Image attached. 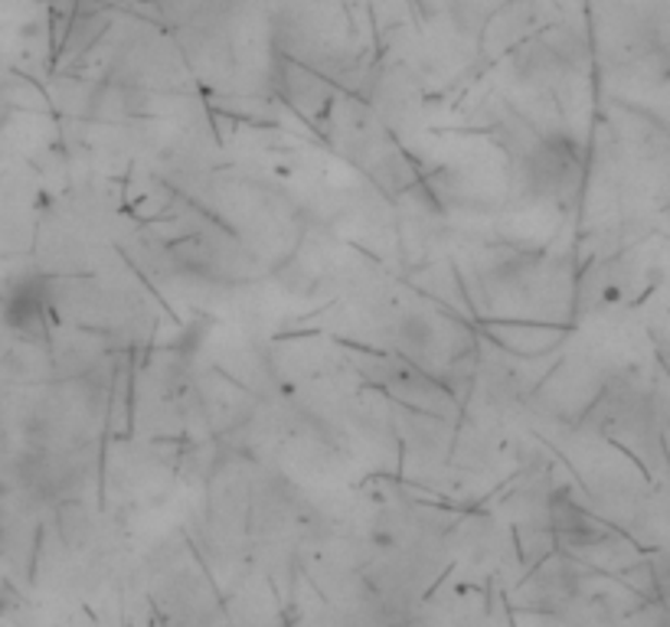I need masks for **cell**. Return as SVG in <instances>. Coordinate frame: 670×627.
Returning <instances> with one entry per match:
<instances>
[{
  "instance_id": "6da1fadb",
  "label": "cell",
  "mask_w": 670,
  "mask_h": 627,
  "mask_svg": "<svg viewBox=\"0 0 670 627\" xmlns=\"http://www.w3.org/2000/svg\"><path fill=\"white\" fill-rule=\"evenodd\" d=\"M536 180L549 197H569L582 184V154L569 138H546L533 158Z\"/></svg>"
},
{
  "instance_id": "7a4b0ae2",
  "label": "cell",
  "mask_w": 670,
  "mask_h": 627,
  "mask_svg": "<svg viewBox=\"0 0 670 627\" xmlns=\"http://www.w3.org/2000/svg\"><path fill=\"white\" fill-rule=\"evenodd\" d=\"M44 311H47L44 291L34 288V285H24V288L14 291V298H11V304H8V321H11L14 327H21V330L34 334V330H40V324H44Z\"/></svg>"
}]
</instances>
